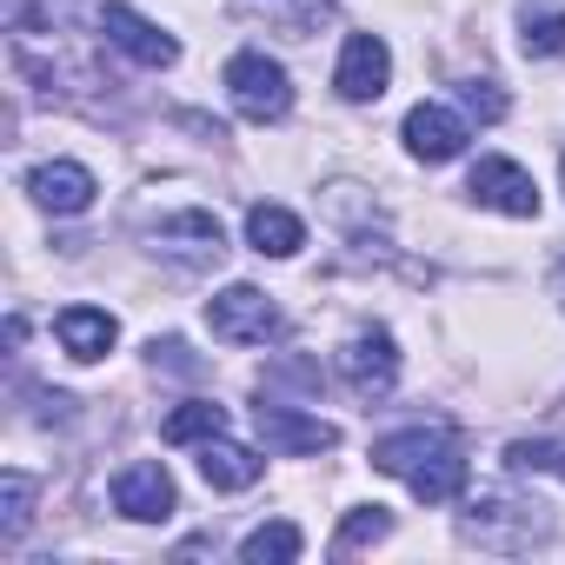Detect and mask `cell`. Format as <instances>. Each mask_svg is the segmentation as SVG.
Here are the masks:
<instances>
[{"label":"cell","instance_id":"1","mask_svg":"<svg viewBox=\"0 0 565 565\" xmlns=\"http://www.w3.org/2000/svg\"><path fill=\"white\" fill-rule=\"evenodd\" d=\"M373 466L406 479L413 499H426V505H446L466 486V452H459V439L446 426H406V433L373 439Z\"/></svg>","mask_w":565,"mask_h":565},{"label":"cell","instance_id":"2","mask_svg":"<svg viewBox=\"0 0 565 565\" xmlns=\"http://www.w3.org/2000/svg\"><path fill=\"white\" fill-rule=\"evenodd\" d=\"M226 94H233V107L246 114V120H287V107H294V81H287V67L279 61H266L259 47H246V54H233L226 61Z\"/></svg>","mask_w":565,"mask_h":565},{"label":"cell","instance_id":"3","mask_svg":"<svg viewBox=\"0 0 565 565\" xmlns=\"http://www.w3.org/2000/svg\"><path fill=\"white\" fill-rule=\"evenodd\" d=\"M479 552H532L545 539V505H525V499H479L459 525Z\"/></svg>","mask_w":565,"mask_h":565},{"label":"cell","instance_id":"4","mask_svg":"<svg viewBox=\"0 0 565 565\" xmlns=\"http://www.w3.org/2000/svg\"><path fill=\"white\" fill-rule=\"evenodd\" d=\"M206 327H213V340H226V347H266V340L279 333V307H273L259 287H226V294L206 300Z\"/></svg>","mask_w":565,"mask_h":565},{"label":"cell","instance_id":"5","mask_svg":"<svg viewBox=\"0 0 565 565\" xmlns=\"http://www.w3.org/2000/svg\"><path fill=\"white\" fill-rule=\"evenodd\" d=\"M340 373H347V386H353L360 399L393 393V380H399V340H393L386 327H360V333L340 347Z\"/></svg>","mask_w":565,"mask_h":565},{"label":"cell","instance_id":"6","mask_svg":"<svg viewBox=\"0 0 565 565\" xmlns=\"http://www.w3.org/2000/svg\"><path fill=\"white\" fill-rule=\"evenodd\" d=\"M253 426H259V439H266L273 452H287V459H300V452H333V446H340V426L307 419V413H294V406H279V399H259V406H253Z\"/></svg>","mask_w":565,"mask_h":565},{"label":"cell","instance_id":"7","mask_svg":"<svg viewBox=\"0 0 565 565\" xmlns=\"http://www.w3.org/2000/svg\"><path fill=\"white\" fill-rule=\"evenodd\" d=\"M466 193H472L479 206H492V213H512V220H532V213H539V180H532L519 160H499V153L472 167Z\"/></svg>","mask_w":565,"mask_h":565},{"label":"cell","instance_id":"8","mask_svg":"<svg viewBox=\"0 0 565 565\" xmlns=\"http://www.w3.org/2000/svg\"><path fill=\"white\" fill-rule=\"evenodd\" d=\"M173 505H180V492H173V479H167L160 459H140V466H120V472H114V512H120V519L153 525V519H167Z\"/></svg>","mask_w":565,"mask_h":565},{"label":"cell","instance_id":"9","mask_svg":"<svg viewBox=\"0 0 565 565\" xmlns=\"http://www.w3.org/2000/svg\"><path fill=\"white\" fill-rule=\"evenodd\" d=\"M466 140H472V127H466L452 107H439V100H419V107L406 114V153H413V160H426V167L459 160V153H466Z\"/></svg>","mask_w":565,"mask_h":565},{"label":"cell","instance_id":"10","mask_svg":"<svg viewBox=\"0 0 565 565\" xmlns=\"http://www.w3.org/2000/svg\"><path fill=\"white\" fill-rule=\"evenodd\" d=\"M386 81H393V54H386V41H380V34H353V41H347V54H340V67H333L340 100L366 107V100H380V94H386Z\"/></svg>","mask_w":565,"mask_h":565},{"label":"cell","instance_id":"11","mask_svg":"<svg viewBox=\"0 0 565 565\" xmlns=\"http://www.w3.org/2000/svg\"><path fill=\"white\" fill-rule=\"evenodd\" d=\"M100 34H107L120 54H134L140 67H173V61H180V41H173V34H160L147 14L120 8V0H107V8H100Z\"/></svg>","mask_w":565,"mask_h":565},{"label":"cell","instance_id":"12","mask_svg":"<svg viewBox=\"0 0 565 565\" xmlns=\"http://www.w3.org/2000/svg\"><path fill=\"white\" fill-rule=\"evenodd\" d=\"M28 193H34L47 213H87L100 186H94V173H87L81 160H47V167L28 173Z\"/></svg>","mask_w":565,"mask_h":565},{"label":"cell","instance_id":"13","mask_svg":"<svg viewBox=\"0 0 565 565\" xmlns=\"http://www.w3.org/2000/svg\"><path fill=\"white\" fill-rule=\"evenodd\" d=\"M153 246L160 253H180V259H220L226 253V233H220V220L213 213H167V220H153Z\"/></svg>","mask_w":565,"mask_h":565},{"label":"cell","instance_id":"14","mask_svg":"<svg viewBox=\"0 0 565 565\" xmlns=\"http://www.w3.org/2000/svg\"><path fill=\"white\" fill-rule=\"evenodd\" d=\"M54 333H61V347H67V360H107L114 353V340H120V327H114V313H100V307H67L61 320H54Z\"/></svg>","mask_w":565,"mask_h":565},{"label":"cell","instance_id":"15","mask_svg":"<svg viewBox=\"0 0 565 565\" xmlns=\"http://www.w3.org/2000/svg\"><path fill=\"white\" fill-rule=\"evenodd\" d=\"M259 472H266V459H259L253 446H233V439H220V433L200 446V479H206L213 492H246Z\"/></svg>","mask_w":565,"mask_h":565},{"label":"cell","instance_id":"16","mask_svg":"<svg viewBox=\"0 0 565 565\" xmlns=\"http://www.w3.org/2000/svg\"><path fill=\"white\" fill-rule=\"evenodd\" d=\"M246 246L266 253V259H294V253L307 246V226H300V213H287V206H253V213H246Z\"/></svg>","mask_w":565,"mask_h":565},{"label":"cell","instance_id":"17","mask_svg":"<svg viewBox=\"0 0 565 565\" xmlns=\"http://www.w3.org/2000/svg\"><path fill=\"white\" fill-rule=\"evenodd\" d=\"M300 545H307V539H300L294 519H266V525H253V532L239 539V558H246V565H294Z\"/></svg>","mask_w":565,"mask_h":565},{"label":"cell","instance_id":"18","mask_svg":"<svg viewBox=\"0 0 565 565\" xmlns=\"http://www.w3.org/2000/svg\"><path fill=\"white\" fill-rule=\"evenodd\" d=\"M213 433H226V406H213V399H186L160 419L167 446H193V439H213Z\"/></svg>","mask_w":565,"mask_h":565},{"label":"cell","instance_id":"19","mask_svg":"<svg viewBox=\"0 0 565 565\" xmlns=\"http://www.w3.org/2000/svg\"><path fill=\"white\" fill-rule=\"evenodd\" d=\"M519 47L532 54V61H552V54H565V8H525V21H519Z\"/></svg>","mask_w":565,"mask_h":565},{"label":"cell","instance_id":"20","mask_svg":"<svg viewBox=\"0 0 565 565\" xmlns=\"http://www.w3.org/2000/svg\"><path fill=\"white\" fill-rule=\"evenodd\" d=\"M28 525H34V479L14 466V472H0V532L21 539Z\"/></svg>","mask_w":565,"mask_h":565},{"label":"cell","instance_id":"21","mask_svg":"<svg viewBox=\"0 0 565 565\" xmlns=\"http://www.w3.org/2000/svg\"><path fill=\"white\" fill-rule=\"evenodd\" d=\"M505 466L512 472H558L565 479V439H512Z\"/></svg>","mask_w":565,"mask_h":565},{"label":"cell","instance_id":"22","mask_svg":"<svg viewBox=\"0 0 565 565\" xmlns=\"http://www.w3.org/2000/svg\"><path fill=\"white\" fill-rule=\"evenodd\" d=\"M386 532H393V512H386V505H353L347 525H340V545H347V552H353V545H380Z\"/></svg>","mask_w":565,"mask_h":565},{"label":"cell","instance_id":"23","mask_svg":"<svg viewBox=\"0 0 565 565\" xmlns=\"http://www.w3.org/2000/svg\"><path fill=\"white\" fill-rule=\"evenodd\" d=\"M459 100H466V114H479V120H505V94H499L492 81H466Z\"/></svg>","mask_w":565,"mask_h":565},{"label":"cell","instance_id":"24","mask_svg":"<svg viewBox=\"0 0 565 565\" xmlns=\"http://www.w3.org/2000/svg\"><path fill=\"white\" fill-rule=\"evenodd\" d=\"M552 294H558V307H565V259H558V273H552Z\"/></svg>","mask_w":565,"mask_h":565}]
</instances>
